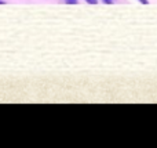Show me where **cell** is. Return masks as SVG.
I'll return each mask as SVG.
<instances>
[{"mask_svg":"<svg viewBox=\"0 0 157 148\" xmlns=\"http://www.w3.org/2000/svg\"><path fill=\"white\" fill-rule=\"evenodd\" d=\"M88 4H97V0H86Z\"/></svg>","mask_w":157,"mask_h":148,"instance_id":"obj_2","label":"cell"},{"mask_svg":"<svg viewBox=\"0 0 157 148\" xmlns=\"http://www.w3.org/2000/svg\"><path fill=\"white\" fill-rule=\"evenodd\" d=\"M103 2H106L108 4H112V0H103Z\"/></svg>","mask_w":157,"mask_h":148,"instance_id":"obj_5","label":"cell"},{"mask_svg":"<svg viewBox=\"0 0 157 148\" xmlns=\"http://www.w3.org/2000/svg\"><path fill=\"white\" fill-rule=\"evenodd\" d=\"M66 4H77L78 0H65Z\"/></svg>","mask_w":157,"mask_h":148,"instance_id":"obj_1","label":"cell"},{"mask_svg":"<svg viewBox=\"0 0 157 148\" xmlns=\"http://www.w3.org/2000/svg\"><path fill=\"white\" fill-rule=\"evenodd\" d=\"M4 4H7V2L6 0H0V6H4Z\"/></svg>","mask_w":157,"mask_h":148,"instance_id":"obj_3","label":"cell"},{"mask_svg":"<svg viewBox=\"0 0 157 148\" xmlns=\"http://www.w3.org/2000/svg\"><path fill=\"white\" fill-rule=\"evenodd\" d=\"M138 2H141L142 4H147V0H138Z\"/></svg>","mask_w":157,"mask_h":148,"instance_id":"obj_4","label":"cell"}]
</instances>
